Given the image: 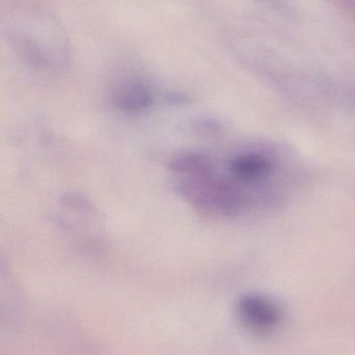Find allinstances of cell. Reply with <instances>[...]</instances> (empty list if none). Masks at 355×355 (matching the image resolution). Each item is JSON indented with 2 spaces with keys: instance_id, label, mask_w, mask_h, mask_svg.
I'll return each mask as SVG.
<instances>
[{
  "instance_id": "cell-1",
  "label": "cell",
  "mask_w": 355,
  "mask_h": 355,
  "mask_svg": "<svg viewBox=\"0 0 355 355\" xmlns=\"http://www.w3.org/2000/svg\"><path fill=\"white\" fill-rule=\"evenodd\" d=\"M0 22L10 46L24 63L46 72L67 67L69 40L49 10L28 1H9L0 10Z\"/></svg>"
},
{
  "instance_id": "cell-2",
  "label": "cell",
  "mask_w": 355,
  "mask_h": 355,
  "mask_svg": "<svg viewBox=\"0 0 355 355\" xmlns=\"http://www.w3.org/2000/svg\"><path fill=\"white\" fill-rule=\"evenodd\" d=\"M174 187L180 197L202 214L215 217H236L251 209L244 193L227 172L198 153L178 155L170 163Z\"/></svg>"
},
{
  "instance_id": "cell-3",
  "label": "cell",
  "mask_w": 355,
  "mask_h": 355,
  "mask_svg": "<svg viewBox=\"0 0 355 355\" xmlns=\"http://www.w3.org/2000/svg\"><path fill=\"white\" fill-rule=\"evenodd\" d=\"M58 225L72 234H99L101 223L98 211L82 193L64 194L55 205Z\"/></svg>"
},
{
  "instance_id": "cell-4",
  "label": "cell",
  "mask_w": 355,
  "mask_h": 355,
  "mask_svg": "<svg viewBox=\"0 0 355 355\" xmlns=\"http://www.w3.org/2000/svg\"><path fill=\"white\" fill-rule=\"evenodd\" d=\"M110 101L121 113L136 115L153 107L155 91L150 83L142 76H121L112 86Z\"/></svg>"
},
{
  "instance_id": "cell-5",
  "label": "cell",
  "mask_w": 355,
  "mask_h": 355,
  "mask_svg": "<svg viewBox=\"0 0 355 355\" xmlns=\"http://www.w3.org/2000/svg\"><path fill=\"white\" fill-rule=\"evenodd\" d=\"M236 311L241 320L255 331H270L282 319V311L274 301L253 293L239 298Z\"/></svg>"
}]
</instances>
